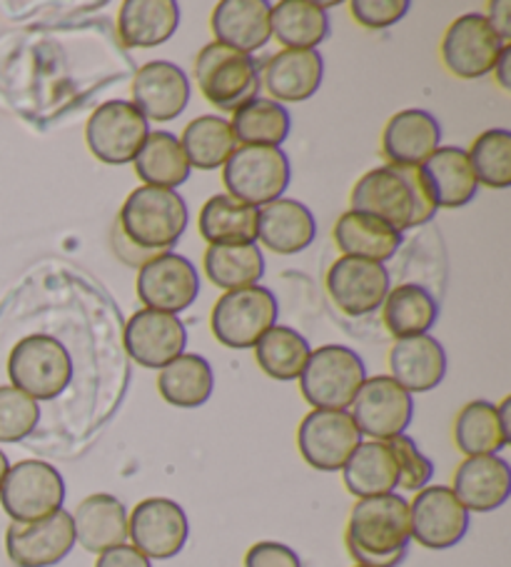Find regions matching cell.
Returning <instances> with one entry per match:
<instances>
[{"label":"cell","instance_id":"obj_35","mask_svg":"<svg viewBox=\"0 0 511 567\" xmlns=\"http://www.w3.org/2000/svg\"><path fill=\"white\" fill-rule=\"evenodd\" d=\"M215 390L212 365L202 355L182 353L157 373V393L173 408H200Z\"/></svg>","mask_w":511,"mask_h":567},{"label":"cell","instance_id":"obj_27","mask_svg":"<svg viewBox=\"0 0 511 567\" xmlns=\"http://www.w3.org/2000/svg\"><path fill=\"white\" fill-rule=\"evenodd\" d=\"M332 238L342 256L382 262L385 266L387 260L397 256L401 240H405V233L395 230L385 220L375 218V215L347 210L334 223Z\"/></svg>","mask_w":511,"mask_h":567},{"label":"cell","instance_id":"obj_43","mask_svg":"<svg viewBox=\"0 0 511 567\" xmlns=\"http://www.w3.org/2000/svg\"><path fill=\"white\" fill-rule=\"evenodd\" d=\"M41 423V405L13 385L0 388V443H21Z\"/></svg>","mask_w":511,"mask_h":567},{"label":"cell","instance_id":"obj_51","mask_svg":"<svg viewBox=\"0 0 511 567\" xmlns=\"http://www.w3.org/2000/svg\"><path fill=\"white\" fill-rule=\"evenodd\" d=\"M497 417H499L501 433H504L507 443L511 445V398H504V400H501V403L497 405Z\"/></svg>","mask_w":511,"mask_h":567},{"label":"cell","instance_id":"obj_42","mask_svg":"<svg viewBox=\"0 0 511 567\" xmlns=\"http://www.w3.org/2000/svg\"><path fill=\"white\" fill-rule=\"evenodd\" d=\"M467 158L479 185L491 190H507L511 185V133L507 128L479 133Z\"/></svg>","mask_w":511,"mask_h":567},{"label":"cell","instance_id":"obj_21","mask_svg":"<svg viewBox=\"0 0 511 567\" xmlns=\"http://www.w3.org/2000/svg\"><path fill=\"white\" fill-rule=\"evenodd\" d=\"M389 378L409 395L429 393L447 378V353L435 336L395 340L387 355Z\"/></svg>","mask_w":511,"mask_h":567},{"label":"cell","instance_id":"obj_13","mask_svg":"<svg viewBox=\"0 0 511 567\" xmlns=\"http://www.w3.org/2000/svg\"><path fill=\"white\" fill-rule=\"evenodd\" d=\"M350 408L359 435L382 440V443L405 435L415 417V398L389 375L367 378Z\"/></svg>","mask_w":511,"mask_h":567},{"label":"cell","instance_id":"obj_40","mask_svg":"<svg viewBox=\"0 0 511 567\" xmlns=\"http://www.w3.org/2000/svg\"><path fill=\"white\" fill-rule=\"evenodd\" d=\"M310 353V343L304 340L302 332L288 326H272L254 343V360H258L260 370L268 378L280 380V383L298 380Z\"/></svg>","mask_w":511,"mask_h":567},{"label":"cell","instance_id":"obj_6","mask_svg":"<svg viewBox=\"0 0 511 567\" xmlns=\"http://www.w3.org/2000/svg\"><path fill=\"white\" fill-rule=\"evenodd\" d=\"M298 380L312 410H347L367 380V368L347 346H322L312 350Z\"/></svg>","mask_w":511,"mask_h":567},{"label":"cell","instance_id":"obj_4","mask_svg":"<svg viewBox=\"0 0 511 567\" xmlns=\"http://www.w3.org/2000/svg\"><path fill=\"white\" fill-rule=\"evenodd\" d=\"M195 83L205 101L225 113H234L258 97L262 81L252 55L222 43H208L195 58Z\"/></svg>","mask_w":511,"mask_h":567},{"label":"cell","instance_id":"obj_1","mask_svg":"<svg viewBox=\"0 0 511 567\" xmlns=\"http://www.w3.org/2000/svg\"><path fill=\"white\" fill-rule=\"evenodd\" d=\"M350 210L375 215L405 233L421 228L437 215L431 190L415 165H379L367 171L350 193Z\"/></svg>","mask_w":511,"mask_h":567},{"label":"cell","instance_id":"obj_32","mask_svg":"<svg viewBox=\"0 0 511 567\" xmlns=\"http://www.w3.org/2000/svg\"><path fill=\"white\" fill-rule=\"evenodd\" d=\"M342 481H345L347 493L355 495L357 501L395 493L399 487V467L395 453L382 440L359 443L345 467H342Z\"/></svg>","mask_w":511,"mask_h":567},{"label":"cell","instance_id":"obj_46","mask_svg":"<svg viewBox=\"0 0 511 567\" xmlns=\"http://www.w3.org/2000/svg\"><path fill=\"white\" fill-rule=\"evenodd\" d=\"M244 567H302V563L290 545L262 540L244 553Z\"/></svg>","mask_w":511,"mask_h":567},{"label":"cell","instance_id":"obj_41","mask_svg":"<svg viewBox=\"0 0 511 567\" xmlns=\"http://www.w3.org/2000/svg\"><path fill=\"white\" fill-rule=\"evenodd\" d=\"M455 445L465 457L499 455L509 443L501 433L497 405L489 400H471L455 417Z\"/></svg>","mask_w":511,"mask_h":567},{"label":"cell","instance_id":"obj_24","mask_svg":"<svg viewBox=\"0 0 511 567\" xmlns=\"http://www.w3.org/2000/svg\"><path fill=\"white\" fill-rule=\"evenodd\" d=\"M324 61L317 51H280L268 58L260 71V81L272 101L304 103L320 91Z\"/></svg>","mask_w":511,"mask_h":567},{"label":"cell","instance_id":"obj_50","mask_svg":"<svg viewBox=\"0 0 511 567\" xmlns=\"http://www.w3.org/2000/svg\"><path fill=\"white\" fill-rule=\"evenodd\" d=\"M491 73H494L501 91L511 93V43L501 48V53L497 58V65H494V71H491Z\"/></svg>","mask_w":511,"mask_h":567},{"label":"cell","instance_id":"obj_9","mask_svg":"<svg viewBox=\"0 0 511 567\" xmlns=\"http://www.w3.org/2000/svg\"><path fill=\"white\" fill-rule=\"evenodd\" d=\"M65 481L58 467L43 461H21L8 467L0 485V505L11 523H35L63 511Z\"/></svg>","mask_w":511,"mask_h":567},{"label":"cell","instance_id":"obj_20","mask_svg":"<svg viewBox=\"0 0 511 567\" xmlns=\"http://www.w3.org/2000/svg\"><path fill=\"white\" fill-rule=\"evenodd\" d=\"M192 85L188 73L170 61L145 63L133 78V105L150 123L180 118L190 103Z\"/></svg>","mask_w":511,"mask_h":567},{"label":"cell","instance_id":"obj_34","mask_svg":"<svg viewBox=\"0 0 511 567\" xmlns=\"http://www.w3.org/2000/svg\"><path fill=\"white\" fill-rule=\"evenodd\" d=\"M135 173L147 188L178 190L190 178V163L185 158L180 141L167 131H153L135 155Z\"/></svg>","mask_w":511,"mask_h":567},{"label":"cell","instance_id":"obj_52","mask_svg":"<svg viewBox=\"0 0 511 567\" xmlns=\"http://www.w3.org/2000/svg\"><path fill=\"white\" fill-rule=\"evenodd\" d=\"M8 467H11V463H8V455L3 453V450H0V485H3V481H6Z\"/></svg>","mask_w":511,"mask_h":567},{"label":"cell","instance_id":"obj_48","mask_svg":"<svg viewBox=\"0 0 511 567\" xmlns=\"http://www.w3.org/2000/svg\"><path fill=\"white\" fill-rule=\"evenodd\" d=\"M111 240H113V252H115V256L121 258V260L125 262V266H131V268L140 270V268L145 266V262H150L153 258H157L155 252L133 246V243L123 236V230L117 228V223L113 225V236H111Z\"/></svg>","mask_w":511,"mask_h":567},{"label":"cell","instance_id":"obj_53","mask_svg":"<svg viewBox=\"0 0 511 567\" xmlns=\"http://www.w3.org/2000/svg\"><path fill=\"white\" fill-rule=\"evenodd\" d=\"M355 567H359V565H355Z\"/></svg>","mask_w":511,"mask_h":567},{"label":"cell","instance_id":"obj_15","mask_svg":"<svg viewBox=\"0 0 511 567\" xmlns=\"http://www.w3.org/2000/svg\"><path fill=\"white\" fill-rule=\"evenodd\" d=\"M469 533V513L447 485H427L409 503V537L427 550H449Z\"/></svg>","mask_w":511,"mask_h":567},{"label":"cell","instance_id":"obj_45","mask_svg":"<svg viewBox=\"0 0 511 567\" xmlns=\"http://www.w3.org/2000/svg\"><path fill=\"white\" fill-rule=\"evenodd\" d=\"M409 0H352L350 13L367 31H385L409 13Z\"/></svg>","mask_w":511,"mask_h":567},{"label":"cell","instance_id":"obj_31","mask_svg":"<svg viewBox=\"0 0 511 567\" xmlns=\"http://www.w3.org/2000/svg\"><path fill=\"white\" fill-rule=\"evenodd\" d=\"M270 33L282 51H317L330 35V13L314 0H280L270 11Z\"/></svg>","mask_w":511,"mask_h":567},{"label":"cell","instance_id":"obj_2","mask_svg":"<svg viewBox=\"0 0 511 567\" xmlns=\"http://www.w3.org/2000/svg\"><path fill=\"white\" fill-rule=\"evenodd\" d=\"M409 503L397 493L365 497L352 507L345 545L359 567H399L409 553Z\"/></svg>","mask_w":511,"mask_h":567},{"label":"cell","instance_id":"obj_37","mask_svg":"<svg viewBox=\"0 0 511 567\" xmlns=\"http://www.w3.org/2000/svg\"><path fill=\"white\" fill-rule=\"evenodd\" d=\"M230 128L238 145H262V148H280L290 138L292 115L282 103L272 97H254L232 113Z\"/></svg>","mask_w":511,"mask_h":567},{"label":"cell","instance_id":"obj_39","mask_svg":"<svg viewBox=\"0 0 511 567\" xmlns=\"http://www.w3.org/2000/svg\"><path fill=\"white\" fill-rule=\"evenodd\" d=\"M202 266L212 286L225 292L258 286L264 276V256L258 248V243H244V246H208Z\"/></svg>","mask_w":511,"mask_h":567},{"label":"cell","instance_id":"obj_25","mask_svg":"<svg viewBox=\"0 0 511 567\" xmlns=\"http://www.w3.org/2000/svg\"><path fill=\"white\" fill-rule=\"evenodd\" d=\"M270 11L268 0H220L210 18L215 43L244 55L258 53L272 38Z\"/></svg>","mask_w":511,"mask_h":567},{"label":"cell","instance_id":"obj_11","mask_svg":"<svg viewBox=\"0 0 511 567\" xmlns=\"http://www.w3.org/2000/svg\"><path fill=\"white\" fill-rule=\"evenodd\" d=\"M127 537L150 563L170 560L188 545V513L170 497H145L127 513Z\"/></svg>","mask_w":511,"mask_h":567},{"label":"cell","instance_id":"obj_14","mask_svg":"<svg viewBox=\"0 0 511 567\" xmlns=\"http://www.w3.org/2000/svg\"><path fill=\"white\" fill-rule=\"evenodd\" d=\"M507 43L494 33L484 13H465L451 21L441 38V63L461 81H479L494 71L497 58Z\"/></svg>","mask_w":511,"mask_h":567},{"label":"cell","instance_id":"obj_12","mask_svg":"<svg viewBox=\"0 0 511 567\" xmlns=\"http://www.w3.org/2000/svg\"><path fill=\"white\" fill-rule=\"evenodd\" d=\"M362 443L347 410H312L298 427L302 461L320 473H340Z\"/></svg>","mask_w":511,"mask_h":567},{"label":"cell","instance_id":"obj_44","mask_svg":"<svg viewBox=\"0 0 511 567\" xmlns=\"http://www.w3.org/2000/svg\"><path fill=\"white\" fill-rule=\"evenodd\" d=\"M392 453H395V461L399 467V487L407 493H419L421 487L431 483V475H435V463L421 453L415 440L409 435H397L387 440Z\"/></svg>","mask_w":511,"mask_h":567},{"label":"cell","instance_id":"obj_18","mask_svg":"<svg viewBox=\"0 0 511 567\" xmlns=\"http://www.w3.org/2000/svg\"><path fill=\"white\" fill-rule=\"evenodd\" d=\"M198 296V270L180 252H163V256L145 262L137 272V298L150 310L178 316V312L188 310Z\"/></svg>","mask_w":511,"mask_h":567},{"label":"cell","instance_id":"obj_22","mask_svg":"<svg viewBox=\"0 0 511 567\" xmlns=\"http://www.w3.org/2000/svg\"><path fill=\"white\" fill-rule=\"evenodd\" d=\"M451 493L467 513H494L511 495V467L499 455L465 457L455 473Z\"/></svg>","mask_w":511,"mask_h":567},{"label":"cell","instance_id":"obj_10","mask_svg":"<svg viewBox=\"0 0 511 567\" xmlns=\"http://www.w3.org/2000/svg\"><path fill=\"white\" fill-rule=\"evenodd\" d=\"M147 135H150V123L131 101L97 105L85 125L87 151L105 165L133 163Z\"/></svg>","mask_w":511,"mask_h":567},{"label":"cell","instance_id":"obj_8","mask_svg":"<svg viewBox=\"0 0 511 567\" xmlns=\"http://www.w3.org/2000/svg\"><path fill=\"white\" fill-rule=\"evenodd\" d=\"M280 306L274 292L252 286L222 292L210 312V328L218 343L232 350H250L254 343L278 326Z\"/></svg>","mask_w":511,"mask_h":567},{"label":"cell","instance_id":"obj_26","mask_svg":"<svg viewBox=\"0 0 511 567\" xmlns=\"http://www.w3.org/2000/svg\"><path fill=\"white\" fill-rule=\"evenodd\" d=\"M317 238V220L307 205L280 198L258 208V240L278 256H298Z\"/></svg>","mask_w":511,"mask_h":567},{"label":"cell","instance_id":"obj_30","mask_svg":"<svg viewBox=\"0 0 511 567\" xmlns=\"http://www.w3.org/2000/svg\"><path fill=\"white\" fill-rule=\"evenodd\" d=\"M180 25L175 0H125L117 11V38L125 48H157L170 41Z\"/></svg>","mask_w":511,"mask_h":567},{"label":"cell","instance_id":"obj_49","mask_svg":"<svg viewBox=\"0 0 511 567\" xmlns=\"http://www.w3.org/2000/svg\"><path fill=\"white\" fill-rule=\"evenodd\" d=\"M487 21L494 28V33L501 38V41L509 43L511 41V3L509 0H494V3L487 6Z\"/></svg>","mask_w":511,"mask_h":567},{"label":"cell","instance_id":"obj_47","mask_svg":"<svg viewBox=\"0 0 511 567\" xmlns=\"http://www.w3.org/2000/svg\"><path fill=\"white\" fill-rule=\"evenodd\" d=\"M95 567H153V563L140 550H135L133 545L123 543L97 555Z\"/></svg>","mask_w":511,"mask_h":567},{"label":"cell","instance_id":"obj_33","mask_svg":"<svg viewBox=\"0 0 511 567\" xmlns=\"http://www.w3.org/2000/svg\"><path fill=\"white\" fill-rule=\"evenodd\" d=\"M200 236L208 246H244L258 243V208L232 198L228 193L212 195L198 218Z\"/></svg>","mask_w":511,"mask_h":567},{"label":"cell","instance_id":"obj_5","mask_svg":"<svg viewBox=\"0 0 511 567\" xmlns=\"http://www.w3.org/2000/svg\"><path fill=\"white\" fill-rule=\"evenodd\" d=\"M8 378L35 403L55 400L73 380V358L61 340L45 332H33L18 340L8 358Z\"/></svg>","mask_w":511,"mask_h":567},{"label":"cell","instance_id":"obj_17","mask_svg":"<svg viewBox=\"0 0 511 567\" xmlns=\"http://www.w3.org/2000/svg\"><path fill=\"white\" fill-rule=\"evenodd\" d=\"M75 547L73 515L58 511L35 523H11L6 530V553L15 567L61 565Z\"/></svg>","mask_w":511,"mask_h":567},{"label":"cell","instance_id":"obj_3","mask_svg":"<svg viewBox=\"0 0 511 567\" xmlns=\"http://www.w3.org/2000/svg\"><path fill=\"white\" fill-rule=\"evenodd\" d=\"M190 213L178 190L147 188L140 185L127 195L121 213H117V228L133 246L150 250L155 256L170 252L182 233L188 230Z\"/></svg>","mask_w":511,"mask_h":567},{"label":"cell","instance_id":"obj_36","mask_svg":"<svg viewBox=\"0 0 511 567\" xmlns=\"http://www.w3.org/2000/svg\"><path fill=\"white\" fill-rule=\"evenodd\" d=\"M382 320L397 340L427 336L439 318V306L431 292L417 282L389 288L382 302Z\"/></svg>","mask_w":511,"mask_h":567},{"label":"cell","instance_id":"obj_38","mask_svg":"<svg viewBox=\"0 0 511 567\" xmlns=\"http://www.w3.org/2000/svg\"><path fill=\"white\" fill-rule=\"evenodd\" d=\"M180 145L190 168L195 171H218L228 163L230 155L238 148L230 121L222 115H200V118L185 125L180 135Z\"/></svg>","mask_w":511,"mask_h":567},{"label":"cell","instance_id":"obj_7","mask_svg":"<svg viewBox=\"0 0 511 567\" xmlns=\"http://www.w3.org/2000/svg\"><path fill=\"white\" fill-rule=\"evenodd\" d=\"M292 165L282 148H262V145H238L222 165V183L228 195L252 208H262L280 200L290 188Z\"/></svg>","mask_w":511,"mask_h":567},{"label":"cell","instance_id":"obj_29","mask_svg":"<svg viewBox=\"0 0 511 567\" xmlns=\"http://www.w3.org/2000/svg\"><path fill=\"white\" fill-rule=\"evenodd\" d=\"M75 545L101 555L127 540V507L111 493H95L73 513Z\"/></svg>","mask_w":511,"mask_h":567},{"label":"cell","instance_id":"obj_16","mask_svg":"<svg viewBox=\"0 0 511 567\" xmlns=\"http://www.w3.org/2000/svg\"><path fill=\"white\" fill-rule=\"evenodd\" d=\"M324 286L340 312L350 318H365L382 308L392 288V278L382 262L342 256L330 266Z\"/></svg>","mask_w":511,"mask_h":567},{"label":"cell","instance_id":"obj_19","mask_svg":"<svg viewBox=\"0 0 511 567\" xmlns=\"http://www.w3.org/2000/svg\"><path fill=\"white\" fill-rule=\"evenodd\" d=\"M123 343L127 355H131L137 365L163 370L167 363L185 353L188 346V330H185L182 320L170 312L143 308L133 312L125 322Z\"/></svg>","mask_w":511,"mask_h":567},{"label":"cell","instance_id":"obj_28","mask_svg":"<svg viewBox=\"0 0 511 567\" xmlns=\"http://www.w3.org/2000/svg\"><path fill=\"white\" fill-rule=\"evenodd\" d=\"M421 175L431 190L437 210L465 208L479 190V183L471 171L467 151L457 145H439L429 158L419 165Z\"/></svg>","mask_w":511,"mask_h":567},{"label":"cell","instance_id":"obj_23","mask_svg":"<svg viewBox=\"0 0 511 567\" xmlns=\"http://www.w3.org/2000/svg\"><path fill=\"white\" fill-rule=\"evenodd\" d=\"M441 145V125L429 111L407 107L387 121L382 131V153L389 165L419 168Z\"/></svg>","mask_w":511,"mask_h":567}]
</instances>
